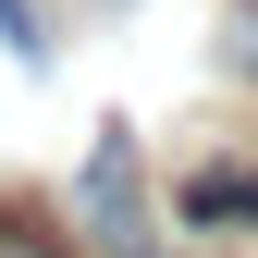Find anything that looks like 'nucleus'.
<instances>
[{
	"instance_id": "f257e3e1",
	"label": "nucleus",
	"mask_w": 258,
	"mask_h": 258,
	"mask_svg": "<svg viewBox=\"0 0 258 258\" xmlns=\"http://www.w3.org/2000/svg\"><path fill=\"white\" fill-rule=\"evenodd\" d=\"M74 209H86V246L99 258H160L148 184H136V136H123V123H99V148H86V172H74Z\"/></svg>"
},
{
	"instance_id": "f03ea898",
	"label": "nucleus",
	"mask_w": 258,
	"mask_h": 258,
	"mask_svg": "<svg viewBox=\"0 0 258 258\" xmlns=\"http://www.w3.org/2000/svg\"><path fill=\"white\" fill-rule=\"evenodd\" d=\"M184 221H197V234H234V221H258V160H209V172L184 184Z\"/></svg>"
},
{
	"instance_id": "7ed1b4c3",
	"label": "nucleus",
	"mask_w": 258,
	"mask_h": 258,
	"mask_svg": "<svg viewBox=\"0 0 258 258\" xmlns=\"http://www.w3.org/2000/svg\"><path fill=\"white\" fill-rule=\"evenodd\" d=\"M0 49H13V61H49V25H37V0H0Z\"/></svg>"
},
{
	"instance_id": "20e7f679",
	"label": "nucleus",
	"mask_w": 258,
	"mask_h": 258,
	"mask_svg": "<svg viewBox=\"0 0 258 258\" xmlns=\"http://www.w3.org/2000/svg\"><path fill=\"white\" fill-rule=\"evenodd\" d=\"M0 258H74V246H61L49 221H25V209H0Z\"/></svg>"
},
{
	"instance_id": "39448f33",
	"label": "nucleus",
	"mask_w": 258,
	"mask_h": 258,
	"mask_svg": "<svg viewBox=\"0 0 258 258\" xmlns=\"http://www.w3.org/2000/svg\"><path fill=\"white\" fill-rule=\"evenodd\" d=\"M221 49H234V74H258V0H221Z\"/></svg>"
}]
</instances>
